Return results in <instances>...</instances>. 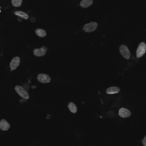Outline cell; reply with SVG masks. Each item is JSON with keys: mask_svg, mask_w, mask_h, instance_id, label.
I'll return each mask as SVG.
<instances>
[{"mask_svg": "<svg viewBox=\"0 0 146 146\" xmlns=\"http://www.w3.org/2000/svg\"><path fill=\"white\" fill-rule=\"evenodd\" d=\"M120 91V88L118 87L112 86L109 87L106 90V93L108 94H113L118 93Z\"/></svg>", "mask_w": 146, "mask_h": 146, "instance_id": "obj_10", "label": "cell"}, {"mask_svg": "<svg viewBox=\"0 0 146 146\" xmlns=\"http://www.w3.org/2000/svg\"><path fill=\"white\" fill-rule=\"evenodd\" d=\"M142 144L144 146H146V135L142 140Z\"/></svg>", "mask_w": 146, "mask_h": 146, "instance_id": "obj_16", "label": "cell"}, {"mask_svg": "<svg viewBox=\"0 0 146 146\" xmlns=\"http://www.w3.org/2000/svg\"><path fill=\"white\" fill-rule=\"evenodd\" d=\"M121 55L127 59H129L130 57V52L128 47L125 45H122L119 49Z\"/></svg>", "mask_w": 146, "mask_h": 146, "instance_id": "obj_4", "label": "cell"}, {"mask_svg": "<svg viewBox=\"0 0 146 146\" xmlns=\"http://www.w3.org/2000/svg\"><path fill=\"white\" fill-rule=\"evenodd\" d=\"M35 33L38 36L40 37H44L47 35V32L44 29L38 28L35 30Z\"/></svg>", "mask_w": 146, "mask_h": 146, "instance_id": "obj_13", "label": "cell"}, {"mask_svg": "<svg viewBox=\"0 0 146 146\" xmlns=\"http://www.w3.org/2000/svg\"><path fill=\"white\" fill-rule=\"evenodd\" d=\"M38 81L42 84H47L49 83L51 81L50 76L46 74H39L37 75Z\"/></svg>", "mask_w": 146, "mask_h": 146, "instance_id": "obj_5", "label": "cell"}, {"mask_svg": "<svg viewBox=\"0 0 146 146\" xmlns=\"http://www.w3.org/2000/svg\"><path fill=\"white\" fill-rule=\"evenodd\" d=\"M35 21H36V19H35V17H32L31 19V21L32 22H35Z\"/></svg>", "mask_w": 146, "mask_h": 146, "instance_id": "obj_17", "label": "cell"}, {"mask_svg": "<svg viewBox=\"0 0 146 146\" xmlns=\"http://www.w3.org/2000/svg\"><path fill=\"white\" fill-rule=\"evenodd\" d=\"M20 59L19 57H14L10 62V64H9L11 71L16 69L20 65Z\"/></svg>", "mask_w": 146, "mask_h": 146, "instance_id": "obj_7", "label": "cell"}, {"mask_svg": "<svg viewBox=\"0 0 146 146\" xmlns=\"http://www.w3.org/2000/svg\"><path fill=\"white\" fill-rule=\"evenodd\" d=\"M146 51V45L144 42H141L139 44L136 50V57L140 58L143 56Z\"/></svg>", "mask_w": 146, "mask_h": 146, "instance_id": "obj_3", "label": "cell"}, {"mask_svg": "<svg viewBox=\"0 0 146 146\" xmlns=\"http://www.w3.org/2000/svg\"><path fill=\"white\" fill-rule=\"evenodd\" d=\"M15 15L23 18L27 20L29 19V15L26 13L21 11H16L14 12Z\"/></svg>", "mask_w": 146, "mask_h": 146, "instance_id": "obj_12", "label": "cell"}, {"mask_svg": "<svg viewBox=\"0 0 146 146\" xmlns=\"http://www.w3.org/2000/svg\"><path fill=\"white\" fill-rule=\"evenodd\" d=\"M68 107L69 111L74 114L76 113L77 111V108L76 105L72 102H70L68 105Z\"/></svg>", "mask_w": 146, "mask_h": 146, "instance_id": "obj_14", "label": "cell"}, {"mask_svg": "<svg viewBox=\"0 0 146 146\" xmlns=\"http://www.w3.org/2000/svg\"><path fill=\"white\" fill-rule=\"evenodd\" d=\"M93 3L92 0H82L80 3V6L82 8H86L91 6Z\"/></svg>", "mask_w": 146, "mask_h": 146, "instance_id": "obj_11", "label": "cell"}, {"mask_svg": "<svg viewBox=\"0 0 146 146\" xmlns=\"http://www.w3.org/2000/svg\"><path fill=\"white\" fill-rule=\"evenodd\" d=\"M15 90L16 92L24 99H28L30 98L29 93L22 87L19 85L15 86Z\"/></svg>", "mask_w": 146, "mask_h": 146, "instance_id": "obj_1", "label": "cell"}, {"mask_svg": "<svg viewBox=\"0 0 146 146\" xmlns=\"http://www.w3.org/2000/svg\"><path fill=\"white\" fill-rule=\"evenodd\" d=\"M12 5L15 7H20L22 4V0H12Z\"/></svg>", "mask_w": 146, "mask_h": 146, "instance_id": "obj_15", "label": "cell"}, {"mask_svg": "<svg viewBox=\"0 0 146 146\" xmlns=\"http://www.w3.org/2000/svg\"><path fill=\"white\" fill-rule=\"evenodd\" d=\"M118 114L122 118H127L131 115V112L129 110L126 108H122L119 109Z\"/></svg>", "mask_w": 146, "mask_h": 146, "instance_id": "obj_8", "label": "cell"}, {"mask_svg": "<svg viewBox=\"0 0 146 146\" xmlns=\"http://www.w3.org/2000/svg\"><path fill=\"white\" fill-rule=\"evenodd\" d=\"M98 27V24L97 22H91L84 25L82 27V30L86 32H92L95 31Z\"/></svg>", "mask_w": 146, "mask_h": 146, "instance_id": "obj_2", "label": "cell"}, {"mask_svg": "<svg viewBox=\"0 0 146 146\" xmlns=\"http://www.w3.org/2000/svg\"><path fill=\"white\" fill-rule=\"evenodd\" d=\"M10 127V124L5 119L0 121V129L2 131H7Z\"/></svg>", "mask_w": 146, "mask_h": 146, "instance_id": "obj_9", "label": "cell"}, {"mask_svg": "<svg viewBox=\"0 0 146 146\" xmlns=\"http://www.w3.org/2000/svg\"><path fill=\"white\" fill-rule=\"evenodd\" d=\"M48 48L46 46H43L40 49H35L33 50V54L36 57L43 56L46 54Z\"/></svg>", "mask_w": 146, "mask_h": 146, "instance_id": "obj_6", "label": "cell"}]
</instances>
